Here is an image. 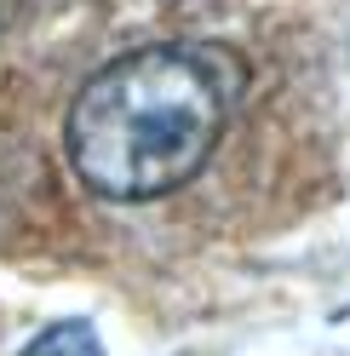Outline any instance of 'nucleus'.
Wrapping results in <instances>:
<instances>
[{"label": "nucleus", "mask_w": 350, "mask_h": 356, "mask_svg": "<svg viewBox=\"0 0 350 356\" xmlns=\"http://www.w3.org/2000/svg\"><path fill=\"white\" fill-rule=\"evenodd\" d=\"M24 356H103V345H98V327H92V322L69 316V322L40 327L35 339L24 345Z\"/></svg>", "instance_id": "obj_2"}, {"label": "nucleus", "mask_w": 350, "mask_h": 356, "mask_svg": "<svg viewBox=\"0 0 350 356\" xmlns=\"http://www.w3.org/2000/svg\"><path fill=\"white\" fill-rule=\"evenodd\" d=\"M247 63L212 40H167L115 58L75 92L63 121L75 178L109 202H156L190 184L218 149Z\"/></svg>", "instance_id": "obj_1"}]
</instances>
